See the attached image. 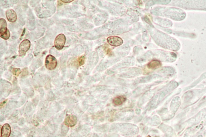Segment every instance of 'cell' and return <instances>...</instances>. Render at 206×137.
<instances>
[{
	"mask_svg": "<svg viewBox=\"0 0 206 137\" xmlns=\"http://www.w3.org/2000/svg\"><path fill=\"white\" fill-rule=\"evenodd\" d=\"M0 36L5 40L9 39L10 37V32L7 28V23L5 19H0Z\"/></svg>",
	"mask_w": 206,
	"mask_h": 137,
	"instance_id": "1",
	"label": "cell"
},
{
	"mask_svg": "<svg viewBox=\"0 0 206 137\" xmlns=\"http://www.w3.org/2000/svg\"><path fill=\"white\" fill-rule=\"evenodd\" d=\"M30 46L31 42L29 40L26 39L22 41L19 45V56L23 57L26 55V52L30 49Z\"/></svg>",
	"mask_w": 206,
	"mask_h": 137,
	"instance_id": "2",
	"label": "cell"
},
{
	"mask_svg": "<svg viewBox=\"0 0 206 137\" xmlns=\"http://www.w3.org/2000/svg\"><path fill=\"white\" fill-rule=\"evenodd\" d=\"M57 60L55 57L48 55L46 58L45 64L46 68L49 70H54L57 65Z\"/></svg>",
	"mask_w": 206,
	"mask_h": 137,
	"instance_id": "3",
	"label": "cell"
},
{
	"mask_svg": "<svg viewBox=\"0 0 206 137\" xmlns=\"http://www.w3.org/2000/svg\"><path fill=\"white\" fill-rule=\"evenodd\" d=\"M66 37L65 35L61 34L56 37L55 40V46L58 50L63 49L66 42Z\"/></svg>",
	"mask_w": 206,
	"mask_h": 137,
	"instance_id": "4",
	"label": "cell"
},
{
	"mask_svg": "<svg viewBox=\"0 0 206 137\" xmlns=\"http://www.w3.org/2000/svg\"><path fill=\"white\" fill-rule=\"evenodd\" d=\"M108 43L111 46L117 47L120 46L123 43L121 38L116 36H112L107 39Z\"/></svg>",
	"mask_w": 206,
	"mask_h": 137,
	"instance_id": "5",
	"label": "cell"
},
{
	"mask_svg": "<svg viewBox=\"0 0 206 137\" xmlns=\"http://www.w3.org/2000/svg\"><path fill=\"white\" fill-rule=\"evenodd\" d=\"M77 122V118L76 116L68 115L65 119L64 124L66 126L73 127L76 125Z\"/></svg>",
	"mask_w": 206,
	"mask_h": 137,
	"instance_id": "6",
	"label": "cell"
},
{
	"mask_svg": "<svg viewBox=\"0 0 206 137\" xmlns=\"http://www.w3.org/2000/svg\"><path fill=\"white\" fill-rule=\"evenodd\" d=\"M6 16L8 21L14 23L17 20L16 12L13 9H8L6 12Z\"/></svg>",
	"mask_w": 206,
	"mask_h": 137,
	"instance_id": "7",
	"label": "cell"
},
{
	"mask_svg": "<svg viewBox=\"0 0 206 137\" xmlns=\"http://www.w3.org/2000/svg\"><path fill=\"white\" fill-rule=\"evenodd\" d=\"M11 128L9 124H5L2 126L1 130V137H9L11 135Z\"/></svg>",
	"mask_w": 206,
	"mask_h": 137,
	"instance_id": "8",
	"label": "cell"
},
{
	"mask_svg": "<svg viewBox=\"0 0 206 137\" xmlns=\"http://www.w3.org/2000/svg\"><path fill=\"white\" fill-rule=\"evenodd\" d=\"M161 66V63L160 61L154 59L149 62L147 64V68L149 70H154L159 68Z\"/></svg>",
	"mask_w": 206,
	"mask_h": 137,
	"instance_id": "9",
	"label": "cell"
},
{
	"mask_svg": "<svg viewBox=\"0 0 206 137\" xmlns=\"http://www.w3.org/2000/svg\"><path fill=\"white\" fill-rule=\"evenodd\" d=\"M126 100V98L125 97L118 96L116 97L113 99V102L114 104L116 105L117 106H119L124 103Z\"/></svg>",
	"mask_w": 206,
	"mask_h": 137,
	"instance_id": "10",
	"label": "cell"
},
{
	"mask_svg": "<svg viewBox=\"0 0 206 137\" xmlns=\"http://www.w3.org/2000/svg\"><path fill=\"white\" fill-rule=\"evenodd\" d=\"M86 56L84 55L79 57L78 59V61L79 66H81L84 64L85 62H86Z\"/></svg>",
	"mask_w": 206,
	"mask_h": 137,
	"instance_id": "11",
	"label": "cell"
},
{
	"mask_svg": "<svg viewBox=\"0 0 206 137\" xmlns=\"http://www.w3.org/2000/svg\"><path fill=\"white\" fill-rule=\"evenodd\" d=\"M12 73L15 76L18 77L21 73V70L19 68H13L12 69Z\"/></svg>",
	"mask_w": 206,
	"mask_h": 137,
	"instance_id": "12",
	"label": "cell"
},
{
	"mask_svg": "<svg viewBox=\"0 0 206 137\" xmlns=\"http://www.w3.org/2000/svg\"><path fill=\"white\" fill-rule=\"evenodd\" d=\"M73 0H71H71L70 1H65H65H62H62H61L62 2H65V3H69V2H73Z\"/></svg>",
	"mask_w": 206,
	"mask_h": 137,
	"instance_id": "13",
	"label": "cell"
},
{
	"mask_svg": "<svg viewBox=\"0 0 206 137\" xmlns=\"http://www.w3.org/2000/svg\"><path fill=\"white\" fill-rule=\"evenodd\" d=\"M59 1H58V6H61V5H62V4L61 3V2H59Z\"/></svg>",
	"mask_w": 206,
	"mask_h": 137,
	"instance_id": "14",
	"label": "cell"
},
{
	"mask_svg": "<svg viewBox=\"0 0 206 137\" xmlns=\"http://www.w3.org/2000/svg\"><path fill=\"white\" fill-rule=\"evenodd\" d=\"M146 137H151V136H150V135H148V136Z\"/></svg>",
	"mask_w": 206,
	"mask_h": 137,
	"instance_id": "15",
	"label": "cell"
}]
</instances>
